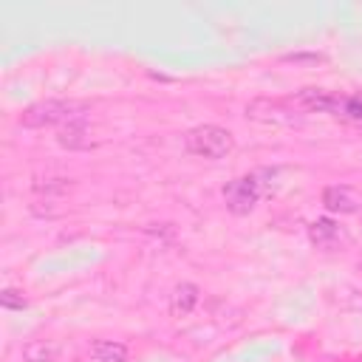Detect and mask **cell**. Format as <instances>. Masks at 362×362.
I'll return each mask as SVG.
<instances>
[{"label":"cell","mask_w":362,"mask_h":362,"mask_svg":"<svg viewBox=\"0 0 362 362\" xmlns=\"http://www.w3.org/2000/svg\"><path fill=\"white\" fill-rule=\"evenodd\" d=\"M88 105L74 102V99H45L34 102L20 113L23 127H54V124H71L76 119H85Z\"/></svg>","instance_id":"6da1fadb"},{"label":"cell","mask_w":362,"mask_h":362,"mask_svg":"<svg viewBox=\"0 0 362 362\" xmlns=\"http://www.w3.org/2000/svg\"><path fill=\"white\" fill-rule=\"evenodd\" d=\"M184 147L198 156V158H226L235 150V139L229 130L218 127V124H198L192 130H187L184 136Z\"/></svg>","instance_id":"7a4b0ae2"},{"label":"cell","mask_w":362,"mask_h":362,"mask_svg":"<svg viewBox=\"0 0 362 362\" xmlns=\"http://www.w3.org/2000/svg\"><path fill=\"white\" fill-rule=\"evenodd\" d=\"M246 116L255 122H263V124H283V127L303 122V113L297 110V105L291 99H266V96L252 99L246 105Z\"/></svg>","instance_id":"3957f363"},{"label":"cell","mask_w":362,"mask_h":362,"mask_svg":"<svg viewBox=\"0 0 362 362\" xmlns=\"http://www.w3.org/2000/svg\"><path fill=\"white\" fill-rule=\"evenodd\" d=\"M260 198V181L255 175H243V178H232L223 187V204L229 212L235 215H249L255 209Z\"/></svg>","instance_id":"277c9868"},{"label":"cell","mask_w":362,"mask_h":362,"mask_svg":"<svg viewBox=\"0 0 362 362\" xmlns=\"http://www.w3.org/2000/svg\"><path fill=\"white\" fill-rule=\"evenodd\" d=\"M291 102L303 110L334 113V116H342V107H345V96L337 90H325V88H303L300 93L291 96Z\"/></svg>","instance_id":"5b68a950"},{"label":"cell","mask_w":362,"mask_h":362,"mask_svg":"<svg viewBox=\"0 0 362 362\" xmlns=\"http://www.w3.org/2000/svg\"><path fill=\"white\" fill-rule=\"evenodd\" d=\"M322 204H325V209L339 212V215H351V212L359 209V198H356V192L348 189V187H328V189L322 192Z\"/></svg>","instance_id":"8992f818"},{"label":"cell","mask_w":362,"mask_h":362,"mask_svg":"<svg viewBox=\"0 0 362 362\" xmlns=\"http://www.w3.org/2000/svg\"><path fill=\"white\" fill-rule=\"evenodd\" d=\"M59 144H62V147H71V150L90 147L93 139H90V133H88L85 119H76V122H71V124H62V127H59Z\"/></svg>","instance_id":"52a82bcc"},{"label":"cell","mask_w":362,"mask_h":362,"mask_svg":"<svg viewBox=\"0 0 362 362\" xmlns=\"http://www.w3.org/2000/svg\"><path fill=\"white\" fill-rule=\"evenodd\" d=\"M198 303V286L195 283H181L175 286L173 297H170V311L173 317H187Z\"/></svg>","instance_id":"ba28073f"},{"label":"cell","mask_w":362,"mask_h":362,"mask_svg":"<svg viewBox=\"0 0 362 362\" xmlns=\"http://www.w3.org/2000/svg\"><path fill=\"white\" fill-rule=\"evenodd\" d=\"M59 356V342L54 339H28L23 345V362H54Z\"/></svg>","instance_id":"9c48e42d"},{"label":"cell","mask_w":362,"mask_h":362,"mask_svg":"<svg viewBox=\"0 0 362 362\" xmlns=\"http://www.w3.org/2000/svg\"><path fill=\"white\" fill-rule=\"evenodd\" d=\"M90 356L96 362H124L127 359V348L122 342H113V339H96L90 345Z\"/></svg>","instance_id":"30bf717a"},{"label":"cell","mask_w":362,"mask_h":362,"mask_svg":"<svg viewBox=\"0 0 362 362\" xmlns=\"http://www.w3.org/2000/svg\"><path fill=\"white\" fill-rule=\"evenodd\" d=\"M308 235H311V240H314L317 246H331V243L339 238V226H337L334 221H328V218H317V221L308 226Z\"/></svg>","instance_id":"8fae6325"},{"label":"cell","mask_w":362,"mask_h":362,"mask_svg":"<svg viewBox=\"0 0 362 362\" xmlns=\"http://www.w3.org/2000/svg\"><path fill=\"white\" fill-rule=\"evenodd\" d=\"M0 305H3V308H11V311H23V308L28 305V300H25L23 291H17V288H3V291H0Z\"/></svg>","instance_id":"7c38bea8"},{"label":"cell","mask_w":362,"mask_h":362,"mask_svg":"<svg viewBox=\"0 0 362 362\" xmlns=\"http://www.w3.org/2000/svg\"><path fill=\"white\" fill-rule=\"evenodd\" d=\"M342 116H348V119H354V122H362V93H351V96H345Z\"/></svg>","instance_id":"4fadbf2b"},{"label":"cell","mask_w":362,"mask_h":362,"mask_svg":"<svg viewBox=\"0 0 362 362\" xmlns=\"http://www.w3.org/2000/svg\"><path fill=\"white\" fill-rule=\"evenodd\" d=\"M286 59H288V62H322L320 54H288Z\"/></svg>","instance_id":"5bb4252c"}]
</instances>
